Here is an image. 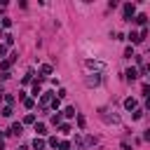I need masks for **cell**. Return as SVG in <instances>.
<instances>
[{
	"mask_svg": "<svg viewBox=\"0 0 150 150\" xmlns=\"http://www.w3.org/2000/svg\"><path fill=\"white\" fill-rule=\"evenodd\" d=\"M101 120H103V122H108V124H117V122H120V115H115V112L110 115V110H105V108H103V110H101Z\"/></svg>",
	"mask_w": 150,
	"mask_h": 150,
	"instance_id": "cell-1",
	"label": "cell"
},
{
	"mask_svg": "<svg viewBox=\"0 0 150 150\" xmlns=\"http://www.w3.org/2000/svg\"><path fill=\"white\" fill-rule=\"evenodd\" d=\"M54 96H56V94H52V91H45V94H40V108H47V105H52Z\"/></svg>",
	"mask_w": 150,
	"mask_h": 150,
	"instance_id": "cell-2",
	"label": "cell"
},
{
	"mask_svg": "<svg viewBox=\"0 0 150 150\" xmlns=\"http://www.w3.org/2000/svg\"><path fill=\"white\" fill-rule=\"evenodd\" d=\"M134 14H136V5H134V2H127V5H124V21H131Z\"/></svg>",
	"mask_w": 150,
	"mask_h": 150,
	"instance_id": "cell-3",
	"label": "cell"
},
{
	"mask_svg": "<svg viewBox=\"0 0 150 150\" xmlns=\"http://www.w3.org/2000/svg\"><path fill=\"white\" fill-rule=\"evenodd\" d=\"M84 84H87V87H98V84H101V75H98V73H94V75H87Z\"/></svg>",
	"mask_w": 150,
	"mask_h": 150,
	"instance_id": "cell-4",
	"label": "cell"
},
{
	"mask_svg": "<svg viewBox=\"0 0 150 150\" xmlns=\"http://www.w3.org/2000/svg\"><path fill=\"white\" fill-rule=\"evenodd\" d=\"M84 66H87V68H91V70H103V68H105V63L94 61V59H87V61H84Z\"/></svg>",
	"mask_w": 150,
	"mask_h": 150,
	"instance_id": "cell-5",
	"label": "cell"
},
{
	"mask_svg": "<svg viewBox=\"0 0 150 150\" xmlns=\"http://www.w3.org/2000/svg\"><path fill=\"white\" fill-rule=\"evenodd\" d=\"M7 134H14V136H21V134H23V124H21V122H14V124L9 127V131H7Z\"/></svg>",
	"mask_w": 150,
	"mask_h": 150,
	"instance_id": "cell-6",
	"label": "cell"
},
{
	"mask_svg": "<svg viewBox=\"0 0 150 150\" xmlns=\"http://www.w3.org/2000/svg\"><path fill=\"white\" fill-rule=\"evenodd\" d=\"M124 108H127V110H136V108H138L136 98H131V96H129V98H124Z\"/></svg>",
	"mask_w": 150,
	"mask_h": 150,
	"instance_id": "cell-7",
	"label": "cell"
},
{
	"mask_svg": "<svg viewBox=\"0 0 150 150\" xmlns=\"http://www.w3.org/2000/svg\"><path fill=\"white\" fill-rule=\"evenodd\" d=\"M127 38H129V42H131V45H141V42H143V40L138 38V33H134V30H131V33H129Z\"/></svg>",
	"mask_w": 150,
	"mask_h": 150,
	"instance_id": "cell-8",
	"label": "cell"
},
{
	"mask_svg": "<svg viewBox=\"0 0 150 150\" xmlns=\"http://www.w3.org/2000/svg\"><path fill=\"white\" fill-rule=\"evenodd\" d=\"M40 73H42V77H49V75H52V66H49V63H42V66H40Z\"/></svg>",
	"mask_w": 150,
	"mask_h": 150,
	"instance_id": "cell-9",
	"label": "cell"
},
{
	"mask_svg": "<svg viewBox=\"0 0 150 150\" xmlns=\"http://www.w3.org/2000/svg\"><path fill=\"white\" fill-rule=\"evenodd\" d=\"M124 75H127V82H134V80L138 77V73H136V68H129V70H127Z\"/></svg>",
	"mask_w": 150,
	"mask_h": 150,
	"instance_id": "cell-10",
	"label": "cell"
},
{
	"mask_svg": "<svg viewBox=\"0 0 150 150\" xmlns=\"http://www.w3.org/2000/svg\"><path fill=\"white\" fill-rule=\"evenodd\" d=\"M35 131H38V136H45V134H47V127H45L42 122H35Z\"/></svg>",
	"mask_w": 150,
	"mask_h": 150,
	"instance_id": "cell-11",
	"label": "cell"
},
{
	"mask_svg": "<svg viewBox=\"0 0 150 150\" xmlns=\"http://www.w3.org/2000/svg\"><path fill=\"white\" fill-rule=\"evenodd\" d=\"M33 150H45V141L35 136V141H33Z\"/></svg>",
	"mask_w": 150,
	"mask_h": 150,
	"instance_id": "cell-12",
	"label": "cell"
},
{
	"mask_svg": "<svg viewBox=\"0 0 150 150\" xmlns=\"http://www.w3.org/2000/svg\"><path fill=\"white\" fill-rule=\"evenodd\" d=\"M61 115H66V117H75V115H77V110H75L73 105H68V108H66V110H63Z\"/></svg>",
	"mask_w": 150,
	"mask_h": 150,
	"instance_id": "cell-13",
	"label": "cell"
},
{
	"mask_svg": "<svg viewBox=\"0 0 150 150\" xmlns=\"http://www.w3.org/2000/svg\"><path fill=\"white\" fill-rule=\"evenodd\" d=\"M61 120H63V115H61V112L56 110V112L52 115V124H61Z\"/></svg>",
	"mask_w": 150,
	"mask_h": 150,
	"instance_id": "cell-14",
	"label": "cell"
},
{
	"mask_svg": "<svg viewBox=\"0 0 150 150\" xmlns=\"http://www.w3.org/2000/svg\"><path fill=\"white\" fill-rule=\"evenodd\" d=\"M136 23H141V26H145V21H148V16L145 14H136V19H134Z\"/></svg>",
	"mask_w": 150,
	"mask_h": 150,
	"instance_id": "cell-15",
	"label": "cell"
},
{
	"mask_svg": "<svg viewBox=\"0 0 150 150\" xmlns=\"http://www.w3.org/2000/svg\"><path fill=\"white\" fill-rule=\"evenodd\" d=\"M42 94V87H40V82H35L33 84V96H40Z\"/></svg>",
	"mask_w": 150,
	"mask_h": 150,
	"instance_id": "cell-16",
	"label": "cell"
},
{
	"mask_svg": "<svg viewBox=\"0 0 150 150\" xmlns=\"http://www.w3.org/2000/svg\"><path fill=\"white\" fill-rule=\"evenodd\" d=\"M2 98H5V101H7V105H9V108H12V103H14V101H16V98H14V96H12V94H2Z\"/></svg>",
	"mask_w": 150,
	"mask_h": 150,
	"instance_id": "cell-17",
	"label": "cell"
},
{
	"mask_svg": "<svg viewBox=\"0 0 150 150\" xmlns=\"http://www.w3.org/2000/svg\"><path fill=\"white\" fill-rule=\"evenodd\" d=\"M23 124H35V115H30V112H28V115L23 117Z\"/></svg>",
	"mask_w": 150,
	"mask_h": 150,
	"instance_id": "cell-18",
	"label": "cell"
},
{
	"mask_svg": "<svg viewBox=\"0 0 150 150\" xmlns=\"http://www.w3.org/2000/svg\"><path fill=\"white\" fill-rule=\"evenodd\" d=\"M2 115H5V117H12V115H14V110H12L9 105H5V108H2Z\"/></svg>",
	"mask_w": 150,
	"mask_h": 150,
	"instance_id": "cell-19",
	"label": "cell"
},
{
	"mask_svg": "<svg viewBox=\"0 0 150 150\" xmlns=\"http://www.w3.org/2000/svg\"><path fill=\"white\" fill-rule=\"evenodd\" d=\"M77 127H80V129H84V127H87V120H84L82 115H77Z\"/></svg>",
	"mask_w": 150,
	"mask_h": 150,
	"instance_id": "cell-20",
	"label": "cell"
},
{
	"mask_svg": "<svg viewBox=\"0 0 150 150\" xmlns=\"http://www.w3.org/2000/svg\"><path fill=\"white\" fill-rule=\"evenodd\" d=\"M59 150H70V143L68 141H59Z\"/></svg>",
	"mask_w": 150,
	"mask_h": 150,
	"instance_id": "cell-21",
	"label": "cell"
},
{
	"mask_svg": "<svg viewBox=\"0 0 150 150\" xmlns=\"http://www.w3.org/2000/svg\"><path fill=\"white\" fill-rule=\"evenodd\" d=\"M2 38H5V45H12V42H14V38H12V33H5Z\"/></svg>",
	"mask_w": 150,
	"mask_h": 150,
	"instance_id": "cell-22",
	"label": "cell"
},
{
	"mask_svg": "<svg viewBox=\"0 0 150 150\" xmlns=\"http://www.w3.org/2000/svg\"><path fill=\"white\" fill-rule=\"evenodd\" d=\"M23 105H26V108H28V110H30V108H33V105H35V101H33V98H23Z\"/></svg>",
	"mask_w": 150,
	"mask_h": 150,
	"instance_id": "cell-23",
	"label": "cell"
},
{
	"mask_svg": "<svg viewBox=\"0 0 150 150\" xmlns=\"http://www.w3.org/2000/svg\"><path fill=\"white\" fill-rule=\"evenodd\" d=\"M141 117H143V110L136 108V110H134V120H141Z\"/></svg>",
	"mask_w": 150,
	"mask_h": 150,
	"instance_id": "cell-24",
	"label": "cell"
},
{
	"mask_svg": "<svg viewBox=\"0 0 150 150\" xmlns=\"http://www.w3.org/2000/svg\"><path fill=\"white\" fill-rule=\"evenodd\" d=\"M59 131H61V134H68L70 127H68V124H59Z\"/></svg>",
	"mask_w": 150,
	"mask_h": 150,
	"instance_id": "cell-25",
	"label": "cell"
},
{
	"mask_svg": "<svg viewBox=\"0 0 150 150\" xmlns=\"http://www.w3.org/2000/svg\"><path fill=\"white\" fill-rule=\"evenodd\" d=\"M124 56H127V59H131V56H134V49H131V47H127V49H124Z\"/></svg>",
	"mask_w": 150,
	"mask_h": 150,
	"instance_id": "cell-26",
	"label": "cell"
},
{
	"mask_svg": "<svg viewBox=\"0 0 150 150\" xmlns=\"http://www.w3.org/2000/svg\"><path fill=\"white\" fill-rule=\"evenodd\" d=\"M30 75H33V73H30V70H28V73H26V75H23V80H21V82H23V84H28V82H30Z\"/></svg>",
	"mask_w": 150,
	"mask_h": 150,
	"instance_id": "cell-27",
	"label": "cell"
},
{
	"mask_svg": "<svg viewBox=\"0 0 150 150\" xmlns=\"http://www.w3.org/2000/svg\"><path fill=\"white\" fill-rule=\"evenodd\" d=\"M59 105H61V101L54 96V101H52V108H54V110H59Z\"/></svg>",
	"mask_w": 150,
	"mask_h": 150,
	"instance_id": "cell-28",
	"label": "cell"
},
{
	"mask_svg": "<svg viewBox=\"0 0 150 150\" xmlns=\"http://www.w3.org/2000/svg\"><path fill=\"white\" fill-rule=\"evenodd\" d=\"M49 145H52V148H59V138H56V136H54V138H49Z\"/></svg>",
	"mask_w": 150,
	"mask_h": 150,
	"instance_id": "cell-29",
	"label": "cell"
},
{
	"mask_svg": "<svg viewBox=\"0 0 150 150\" xmlns=\"http://www.w3.org/2000/svg\"><path fill=\"white\" fill-rule=\"evenodd\" d=\"M12 26V19H2V28H9Z\"/></svg>",
	"mask_w": 150,
	"mask_h": 150,
	"instance_id": "cell-30",
	"label": "cell"
},
{
	"mask_svg": "<svg viewBox=\"0 0 150 150\" xmlns=\"http://www.w3.org/2000/svg\"><path fill=\"white\" fill-rule=\"evenodd\" d=\"M2 54H5V45H0V56H2Z\"/></svg>",
	"mask_w": 150,
	"mask_h": 150,
	"instance_id": "cell-31",
	"label": "cell"
},
{
	"mask_svg": "<svg viewBox=\"0 0 150 150\" xmlns=\"http://www.w3.org/2000/svg\"><path fill=\"white\" fill-rule=\"evenodd\" d=\"M122 150H131V148H129V145H127V143H124V145H122Z\"/></svg>",
	"mask_w": 150,
	"mask_h": 150,
	"instance_id": "cell-32",
	"label": "cell"
},
{
	"mask_svg": "<svg viewBox=\"0 0 150 150\" xmlns=\"http://www.w3.org/2000/svg\"><path fill=\"white\" fill-rule=\"evenodd\" d=\"M16 150H28V148H26V145H19V148H16Z\"/></svg>",
	"mask_w": 150,
	"mask_h": 150,
	"instance_id": "cell-33",
	"label": "cell"
},
{
	"mask_svg": "<svg viewBox=\"0 0 150 150\" xmlns=\"http://www.w3.org/2000/svg\"><path fill=\"white\" fill-rule=\"evenodd\" d=\"M0 150H5V143H2V141H0Z\"/></svg>",
	"mask_w": 150,
	"mask_h": 150,
	"instance_id": "cell-34",
	"label": "cell"
},
{
	"mask_svg": "<svg viewBox=\"0 0 150 150\" xmlns=\"http://www.w3.org/2000/svg\"><path fill=\"white\" fill-rule=\"evenodd\" d=\"M0 101H2V89H0Z\"/></svg>",
	"mask_w": 150,
	"mask_h": 150,
	"instance_id": "cell-35",
	"label": "cell"
}]
</instances>
